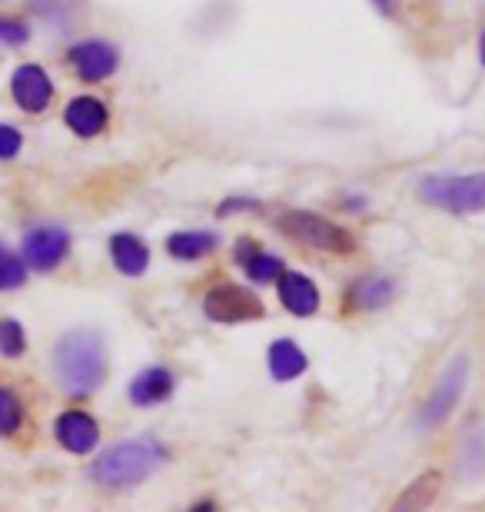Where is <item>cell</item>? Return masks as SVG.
I'll return each instance as SVG.
<instances>
[{
    "instance_id": "cell-8",
    "label": "cell",
    "mask_w": 485,
    "mask_h": 512,
    "mask_svg": "<svg viewBox=\"0 0 485 512\" xmlns=\"http://www.w3.org/2000/svg\"><path fill=\"white\" fill-rule=\"evenodd\" d=\"M10 94H14V100L27 114H40V110H47L50 97H54V84H50V77L44 74V67L24 64L10 77Z\"/></svg>"
},
{
    "instance_id": "cell-26",
    "label": "cell",
    "mask_w": 485,
    "mask_h": 512,
    "mask_svg": "<svg viewBox=\"0 0 485 512\" xmlns=\"http://www.w3.org/2000/svg\"><path fill=\"white\" fill-rule=\"evenodd\" d=\"M256 253H260V243H256V240H240V243H236V260H240V263H246V260H250V256H256Z\"/></svg>"
},
{
    "instance_id": "cell-18",
    "label": "cell",
    "mask_w": 485,
    "mask_h": 512,
    "mask_svg": "<svg viewBox=\"0 0 485 512\" xmlns=\"http://www.w3.org/2000/svg\"><path fill=\"white\" fill-rule=\"evenodd\" d=\"M439 483H442L439 473H426L422 479H416V483H412L406 493L396 499V509H426L432 499H436Z\"/></svg>"
},
{
    "instance_id": "cell-13",
    "label": "cell",
    "mask_w": 485,
    "mask_h": 512,
    "mask_svg": "<svg viewBox=\"0 0 485 512\" xmlns=\"http://www.w3.org/2000/svg\"><path fill=\"white\" fill-rule=\"evenodd\" d=\"M110 256H113V266L123 273V276H143L150 266V250L147 243L133 233H117L110 240Z\"/></svg>"
},
{
    "instance_id": "cell-12",
    "label": "cell",
    "mask_w": 485,
    "mask_h": 512,
    "mask_svg": "<svg viewBox=\"0 0 485 512\" xmlns=\"http://www.w3.org/2000/svg\"><path fill=\"white\" fill-rule=\"evenodd\" d=\"M64 120L77 137H97V133L107 127V107H103L97 97H77L67 104Z\"/></svg>"
},
{
    "instance_id": "cell-22",
    "label": "cell",
    "mask_w": 485,
    "mask_h": 512,
    "mask_svg": "<svg viewBox=\"0 0 485 512\" xmlns=\"http://www.w3.org/2000/svg\"><path fill=\"white\" fill-rule=\"evenodd\" d=\"M24 419V409H20V399L10 393V389L0 386V436H10Z\"/></svg>"
},
{
    "instance_id": "cell-16",
    "label": "cell",
    "mask_w": 485,
    "mask_h": 512,
    "mask_svg": "<svg viewBox=\"0 0 485 512\" xmlns=\"http://www.w3.org/2000/svg\"><path fill=\"white\" fill-rule=\"evenodd\" d=\"M216 233H206V230H183V233H173L167 240V250L173 260H203L216 250Z\"/></svg>"
},
{
    "instance_id": "cell-6",
    "label": "cell",
    "mask_w": 485,
    "mask_h": 512,
    "mask_svg": "<svg viewBox=\"0 0 485 512\" xmlns=\"http://www.w3.org/2000/svg\"><path fill=\"white\" fill-rule=\"evenodd\" d=\"M462 389H466V360H456L442 373V380L432 389V396L422 406V426H439L446 423V416L456 409Z\"/></svg>"
},
{
    "instance_id": "cell-17",
    "label": "cell",
    "mask_w": 485,
    "mask_h": 512,
    "mask_svg": "<svg viewBox=\"0 0 485 512\" xmlns=\"http://www.w3.org/2000/svg\"><path fill=\"white\" fill-rule=\"evenodd\" d=\"M392 296V283L383 280V276H363L359 283H353V290H349V303L356 306V310H379L383 303H389Z\"/></svg>"
},
{
    "instance_id": "cell-27",
    "label": "cell",
    "mask_w": 485,
    "mask_h": 512,
    "mask_svg": "<svg viewBox=\"0 0 485 512\" xmlns=\"http://www.w3.org/2000/svg\"><path fill=\"white\" fill-rule=\"evenodd\" d=\"M376 4H379V10H386V14L396 10V0H376Z\"/></svg>"
},
{
    "instance_id": "cell-5",
    "label": "cell",
    "mask_w": 485,
    "mask_h": 512,
    "mask_svg": "<svg viewBox=\"0 0 485 512\" xmlns=\"http://www.w3.org/2000/svg\"><path fill=\"white\" fill-rule=\"evenodd\" d=\"M203 313L210 316L213 323H250V320H260L266 313L263 310V300L243 286H233V283H223V286H213L203 300Z\"/></svg>"
},
{
    "instance_id": "cell-2",
    "label": "cell",
    "mask_w": 485,
    "mask_h": 512,
    "mask_svg": "<svg viewBox=\"0 0 485 512\" xmlns=\"http://www.w3.org/2000/svg\"><path fill=\"white\" fill-rule=\"evenodd\" d=\"M163 463H167V449H163L157 439L143 436V439H127V443L110 446L107 453L94 459L90 476H94L100 486L123 489V486L143 483V479L157 473Z\"/></svg>"
},
{
    "instance_id": "cell-19",
    "label": "cell",
    "mask_w": 485,
    "mask_h": 512,
    "mask_svg": "<svg viewBox=\"0 0 485 512\" xmlns=\"http://www.w3.org/2000/svg\"><path fill=\"white\" fill-rule=\"evenodd\" d=\"M243 266H246V273H250V280H256V283H276V280H280V273H283L280 256H270L263 250L256 256H250Z\"/></svg>"
},
{
    "instance_id": "cell-14",
    "label": "cell",
    "mask_w": 485,
    "mask_h": 512,
    "mask_svg": "<svg viewBox=\"0 0 485 512\" xmlns=\"http://www.w3.org/2000/svg\"><path fill=\"white\" fill-rule=\"evenodd\" d=\"M170 393H173V373L167 366H150V370H143L130 383V399L137 406H157L163 399H170Z\"/></svg>"
},
{
    "instance_id": "cell-9",
    "label": "cell",
    "mask_w": 485,
    "mask_h": 512,
    "mask_svg": "<svg viewBox=\"0 0 485 512\" xmlns=\"http://www.w3.org/2000/svg\"><path fill=\"white\" fill-rule=\"evenodd\" d=\"M54 433H57V443L77 456L90 453V449L100 443L97 419L84 413V409H67V413H60L54 423Z\"/></svg>"
},
{
    "instance_id": "cell-4",
    "label": "cell",
    "mask_w": 485,
    "mask_h": 512,
    "mask_svg": "<svg viewBox=\"0 0 485 512\" xmlns=\"http://www.w3.org/2000/svg\"><path fill=\"white\" fill-rule=\"evenodd\" d=\"M276 230L283 233L286 240L303 243V247L313 250H326V253H353L356 250V237L349 230H343L339 223H329L319 213L309 210H290L276 220Z\"/></svg>"
},
{
    "instance_id": "cell-25",
    "label": "cell",
    "mask_w": 485,
    "mask_h": 512,
    "mask_svg": "<svg viewBox=\"0 0 485 512\" xmlns=\"http://www.w3.org/2000/svg\"><path fill=\"white\" fill-rule=\"evenodd\" d=\"M24 40H27V27L24 24L0 17V44H24Z\"/></svg>"
},
{
    "instance_id": "cell-21",
    "label": "cell",
    "mask_w": 485,
    "mask_h": 512,
    "mask_svg": "<svg viewBox=\"0 0 485 512\" xmlns=\"http://www.w3.org/2000/svg\"><path fill=\"white\" fill-rule=\"evenodd\" d=\"M27 350V336H24V326H20L17 320H10V316H4L0 320V353L4 356H20Z\"/></svg>"
},
{
    "instance_id": "cell-20",
    "label": "cell",
    "mask_w": 485,
    "mask_h": 512,
    "mask_svg": "<svg viewBox=\"0 0 485 512\" xmlns=\"http://www.w3.org/2000/svg\"><path fill=\"white\" fill-rule=\"evenodd\" d=\"M24 280H27L24 260L0 247V290H17V286H24Z\"/></svg>"
},
{
    "instance_id": "cell-24",
    "label": "cell",
    "mask_w": 485,
    "mask_h": 512,
    "mask_svg": "<svg viewBox=\"0 0 485 512\" xmlns=\"http://www.w3.org/2000/svg\"><path fill=\"white\" fill-rule=\"evenodd\" d=\"M236 210H243V213L260 210V200H250V197H230V200H223L220 207H216V217H230V213H236Z\"/></svg>"
},
{
    "instance_id": "cell-10",
    "label": "cell",
    "mask_w": 485,
    "mask_h": 512,
    "mask_svg": "<svg viewBox=\"0 0 485 512\" xmlns=\"http://www.w3.org/2000/svg\"><path fill=\"white\" fill-rule=\"evenodd\" d=\"M70 64H74L80 80L100 84V80H107L117 70V50L103 44V40H84V44L70 50Z\"/></svg>"
},
{
    "instance_id": "cell-3",
    "label": "cell",
    "mask_w": 485,
    "mask_h": 512,
    "mask_svg": "<svg viewBox=\"0 0 485 512\" xmlns=\"http://www.w3.org/2000/svg\"><path fill=\"white\" fill-rule=\"evenodd\" d=\"M419 200L426 207L446 213H482L485 210V173H466V177H429L419 183Z\"/></svg>"
},
{
    "instance_id": "cell-15",
    "label": "cell",
    "mask_w": 485,
    "mask_h": 512,
    "mask_svg": "<svg viewBox=\"0 0 485 512\" xmlns=\"http://www.w3.org/2000/svg\"><path fill=\"white\" fill-rule=\"evenodd\" d=\"M266 363H270L273 380H280V383H290V380H296V376H303L306 366H309L306 353L299 350L293 340H276L270 346V356H266Z\"/></svg>"
},
{
    "instance_id": "cell-11",
    "label": "cell",
    "mask_w": 485,
    "mask_h": 512,
    "mask_svg": "<svg viewBox=\"0 0 485 512\" xmlns=\"http://www.w3.org/2000/svg\"><path fill=\"white\" fill-rule=\"evenodd\" d=\"M280 300L293 316H313L319 310L316 283L303 273H280Z\"/></svg>"
},
{
    "instance_id": "cell-1",
    "label": "cell",
    "mask_w": 485,
    "mask_h": 512,
    "mask_svg": "<svg viewBox=\"0 0 485 512\" xmlns=\"http://www.w3.org/2000/svg\"><path fill=\"white\" fill-rule=\"evenodd\" d=\"M54 376L60 389L74 399L97 393L107 376V350H103L100 333L70 330L67 336H60L54 350Z\"/></svg>"
},
{
    "instance_id": "cell-23",
    "label": "cell",
    "mask_w": 485,
    "mask_h": 512,
    "mask_svg": "<svg viewBox=\"0 0 485 512\" xmlns=\"http://www.w3.org/2000/svg\"><path fill=\"white\" fill-rule=\"evenodd\" d=\"M20 143H24V137H20L17 127L0 124V160H14L20 153Z\"/></svg>"
},
{
    "instance_id": "cell-7",
    "label": "cell",
    "mask_w": 485,
    "mask_h": 512,
    "mask_svg": "<svg viewBox=\"0 0 485 512\" xmlns=\"http://www.w3.org/2000/svg\"><path fill=\"white\" fill-rule=\"evenodd\" d=\"M67 250H70V237L60 227H37L24 237V263L40 273L54 270L67 256Z\"/></svg>"
},
{
    "instance_id": "cell-28",
    "label": "cell",
    "mask_w": 485,
    "mask_h": 512,
    "mask_svg": "<svg viewBox=\"0 0 485 512\" xmlns=\"http://www.w3.org/2000/svg\"><path fill=\"white\" fill-rule=\"evenodd\" d=\"M482 64H485V34H482Z\"/></svg>"
}]
</instances>
